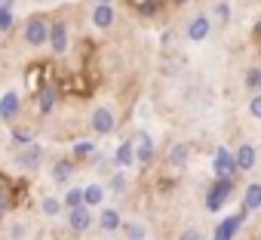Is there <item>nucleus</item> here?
Instances as JSON below:
<instances>
[{"mask_svg":"<svg viewBox=\"0 0 261 240\" xmlns=\"http://www.w3.org/2000/svg\"><path fill=\"white\" fill-rule=\"evenodd\" d=\"M22 40L28 43V46H43V43H49V19L46 16H40V13H34L31 19H25V28H22Z\"/></svg>","mask_w":261,"mask_h":240,"instance_id":"obj_1","label":"nucleus"},{"mask_svg":"<svg viewBox=\"0 0 261 240\" xmlns=\"http://www.w3.org/2000/svg\"><path fill=\"white\" fill-rule=\"evenodd\" d=\"M230 194H233V179H215L209 185V191H206V209L209 212H218L230 200Z\"/></svg>","mask_w":261,"mask_h":240,"instance_id":"obj_2","label":"nucleus"},{"mask_svg":"<svg viewBox=\"0 0 261 240\" xmlns=\"http://www.w3.org/2000/svg\"><path fill=\"white\" fill-rule=\"evenodd\" d=\"M89 127H92V133H98V136H111V133L117 130V114H114V108H111V105H95V111H92V117H89Z\"/></svg>","mask_w":261,"mask_h":240,"instance_id":"obj_3","label":"nucleus"},{"mask_svg":"<svg viewBox=\"0 0 261 240\" xmlns=\"http://www.w3.org/2000/svg\"><path fill=\"white\" fill-rule=\"evenodd\" d=\"M19 114H22V95L16 89L0 95V124H13Z\"/></svg>","mask_w":261,"mask_h":240,"instance_id":"obj_4","label":"nucleus"},{"mask_svg":"<svg viewBox=\"0 0 261 240\" xmlns=\"http://www.w3.org/2000/svg\"><path fill=\"white\" fill-rule=\"evenodd\" d=\"M40 163H43V148H40V145H25V148H19V154H16V166H19V170L34 173V170H40Z\"/></svg>","mask_w":261,"mask_h":240,"instance_id":"obj_5","label":"nucleus"},{"mask_svg":"<svg viewBox=\"0 0 261 240\" xmlns=\"http://www.w3.org/2000/svg\"><path fill=\"white\" fill-rule=\"evenodd\" d=\"M68 43H71V31L65 22H49V50L56 56H65L68 53Z\"/></svg>","mask_w":261,"mask_h":240,"instance_id":"obj_6","label":"nucleus"},{"mask_svg":"<svg viewBox=\"0 0 261 240\" xmlns=\"http://www.w3.org/2000/svg\"><path fill=\"white\" fill-rule=\"evenodd\" d=\"M212 170H215V176H218V179H233V176H237V160H233V151L218 148V151H215V157H212Z\"/></svg>","mask_w":261,"mask_h":240,"instance_id":"obj_7","label":"nucleus"},{"mask_svg":"<svg viewBox=\"0 0 261 240\" xmlns=\"http://www.w3.org/2000/svg\"><path fill=\"white\" fill-rule=\"evenodd\" d=\"M95 225V215L89 206H77V209H68V228L74 234H86L89 228Z\"/></svg>","mask_w":261,"mask_h":240,"instance_id":"obj_8","label":"nucleus"},{"mask_svg":"<svg viewBox=\"0 0 261 240\" xmlns=\"http://www.w3.org/2000/svg\"><path fill=\"white\" fill-rule=\"evenodd\" d=\"M246 215H249V212L243 209V212H237V215H227V219H221V222H218V228H215V234H212V240H233Z\"/></svg>","mask_w":261,"mask_h":240,"instance_id":"obj_9","label":"nucleus"},{"mask_svg":"<svg viewBox=\"0 0 261 240\" xmlns=\"http://www.w3.org/2000/svg\"><path fill=\"white\" fill-rule=\"evenodd\" d=\"M74 176H77V163L68 160V157H59V160L53 163V170H49V179H53L56 185H68Z\"/></svg>","mask_w":261,"mask_h":240,"instance_id":"obj_10","label":"nucleus"},{"mask_svg":"<svg viewBox=\"0 0 261 240\" xmlns=\"http://www.w3.org/2000/svg\"><path fill=\"white\" fill-rule=\"evenodd\" d=\"M233 160H237V173H249V170H255V163H258V151H255V145L243 142V145L233 151Z\"/></svg>","mask_w":261,"mask_h":240,"instance_id":"obj_11","label":"nucleus"},{"mask_svg":"<svg viewBox=\"0 0 261 240\" xmlns=\"http://www.w3.org/2000/svg\"><path fill=\"white\" fill-rule=\"evenodd\" d=\"M120 228H123V219H120V212H117L114 206L98 209V231H101V234H117Z\"/></svg>","mask_w":261,"mask_h":240,"instance_id":"obj_12","label":"nucleus"},{"mask_svg":"<svg viewBox=\"0 0 261 240\" xmlns=\"http://www.w3.org/2000/svg\"><path fill=\"white\" fill-rule=\"evenodd\" d=\"M133 148H136V160H139V163H151V160H154V139H151L148 133H136Z\"/></svg>","mask_w":261,"mask_h":240,"instance_id":"obj_13","label":"nucleus"},{"mask_svg":"<svg viewBox=\"0 0 261 240\" xmlns=\"http://www.w3.org/2000/svg\"><path fill=\"white\" fill-rule=\"evenodd\" d=\"M209 37V16H194L191 22H188V40H194V43H200V40H206Z\"/></svg>","mask_w":261,"mask_h":240,"instance_id":"obj_14","label":"nucleus"},{"mask_svg":"<svg viewBox=\"0 0 261 240\" xmlns=\"http://www.w3.org/2000/svg\"><path fill=\"white\" fill-rule=\"evenodd\" d=\"M114 163H117L123 173L133 166V163H139V160H136V148H133V142H120V145H117V151H114Z\"/></svg>","mask_w":261,"mask_h":240,"instance_id":"obj_15","label":"nucleus"},{"mask_svg":"<svg viewBox=\"0 0 261 240\" xmlns=\"http://www.w3.org/2000/svg\"><path fill=\"white\" fill-rule=\"evenodd\" d=\"M92 25H95L98 31L111 28V25H114V7H111V4H95V10H92Z\"/></svg>","mask_w":261,"mask_h":240,"instance_id":"obj_16","label":"nucleus"},{"mask_svg":"<svg viewBox=\"0 0 261 240\" xmlns=\"http://www.w3.org/2000/svg\"><path fill=\"white\" fill-rule=\"evenodd\" d=\"M188 160H191V145L178 142V145H172V148H169V166L185 170V166H188Z\"/></svg>","mask_w":261,"mask_h":240,"instance_id":"obj_17","label":"nucleus"},{"mask_svg":"<svg viewBox=\"0 0 261 240\" xmlns=\"http://www.w3.org/2000/svg\"><path fill=\"white\" fill-rule=\"evenodd\" d=\"M243 209H246V212L261 209V182L246 185V194H243Z\"/></svg>","mask_w":261,"mask_h":240,"instance_id":"obj_18","label":"nucleus"},{"mask_svg":"<svg viewBox=\"0 0 261 240\" xmlns=\"http://www.w3.org/2000/svg\"><path fill=\"white\" fill-rule=\"evenodd\" d=\"M56 105H59V86L56 83H46L40 89V114H49Z\"/></svg>","mask_w":261,"mask_h":240,"instance_id":"obj_19","label":"nucleus"},{"mask_svg":"<svg viewBox=\"0 0 261 240\" xmlns=\"http://www.w3.org/2000/svg\"><path fill=\"white\" fill-rule=\"evenodd\" d=\"M98 203H105V188L98 185V182H92V185H86L83 188V206H98Z\"/></svg>","mask_w":261,"mask_h":240,"instance_id":"obj_20","label":"nucleus"},{"mask_svg":"<svg viewBox=\"0 0 261 240\" xmlns=\"http://www.w3.org/2000/svg\"><path fill=\"white\" fill-rule=\"evenodd\" d=\"M108 191H111L114 197H123V194L129 191V179H126V173H123V170H117V173L108 179Z\"/></svg>","mask_w":261,"mask_h":240,"instance_id":"obj_21","label":"nucleus"},{"mask_svg":"<svg viewBox=\"0 0 261 240\" xmlns=\"http://www.w3.org/2000/svg\"><path fill=\"white\" fill-rule=\"evenodd\" d=\"M243 86H246L252 95H258V92H261V68H246V74H243Z\"/></svg>","mask_w":261,"mask_h":240,"instance_id":"obj_22","label":"nucleus"},{"mask_svg":"<svg viewBox=\"0 0 261 240\" xmlns=\"http://www.w3.org/2000/svg\"><path fill=\"white\" fill-rule=\"evenodd\" d=\"M40 209H43V215H49V219H56L62 209H65V203L59 200V197H43V203H40Z\"/></svg>","mask_w":261,"mask_h":240,"instance_id":"obj_23","label":"nucleus"},{"mask_svg":"<svg viewBox=\"0 0 261 240\" xmlns=\"http://www.w3.org/2000/svg\"><path fill=\"white\" fill-rule=\"evenodd\" d=\"M68 209H77V206H83V188H68V194H65V200H62Z\"/></svg>","mask_w":261,"mask_h":240,"instance_id":"obj_24","label":"nucleus"},{"mask_svg":"<svg viewBox=\"0 0 261 240\" xmlns=\"http://www.w3.org/2000/svg\"><path fill=\"white\" fill-rule=\"evenodd\" d=\"M123 234H126V240H145V228H142L139 222L123 225Z\"/></svg>","mask_w":261,"mask_h":240,"instance_id":"obj_25","label":"nucleus"},{"mask_svg":"<svg viewBox=\"0 0 261 240\" xmlns=\"http://www.w3.org/2000/svg\"><path fill=\"white\" fill-rule=\"evenodd\" d=\"M212 16H215V22L227 25V22H230V7H227V4H215V7H212Z\"/></svg>","mask_w":261,"mask_h":240,"instance_id":"obj_26","label":"nucleus"},{"mask_svg":"<svg viewBox=\"0 0 261 240\" xmlns=\"http://www.w3.org/2000/svg\"><path fill=\"white\" fill-rule=\"evenodd\" d=\"M13 139H16L19 145H34V142H31V139H34V133H31V130H16V133H13Z\"/></svg>","mask_w":261,"mask_h":240,"instance_id":"obj_27","label":"nucleus"},{"mask_svg":"<svg viewBox=\"0 0 261 240\" xmlns=\"http://www.w3.org/2000/svg\"><path fill=\"white\" fill-rule=\"evenodd\" d=\"M10 28H13V13L0 10V31H10Z\"/></svg>","mask_w":261,"mask_h":240,"instance_id":"obj_28","label":"nucleus"},{"mask_svg":"<svg viewBox=\"0 0 261 240\" xmlns=\"http://www.w3.org/2000/svg\"><path fill=\"white\" fill-rule=\"evenodd\" d=\"M249 114L261 120V92H258V95H252V102H249Z\"/></svg>","mask_w":261,"mask_h":240,"instance_id":"obj_29","label":"nucleus"},{"mask_svg":"<svg viewBox=\"0 0 261 240\" xmlns=\"http://www.w3.org/2000/svg\"><path fill=\"white\" fill-rule=\"evenodd\" d=\"M95 148L89 145V142H80V145H74V157H86V154H92Z\"/></svg>","mask_w":261,"mask_h":240,"instance_id":"obj_30","label":"nucleus"},{"mask_svg":"<svg viewBox=\"0 0 261 240\" xmlns=\"http://www.w3.org/2000/svg\"><path fill=\"white\" fill-rule=\"evenodd\" d=\"M178 240H203V234H200V228H185Z\"/></svg>","mask_w":261,"mask_h":240,"instance_id":"obj_31","label":"nucleus"},{"mask_svg":"<svg viewBox=\"0 0 261 240\" xmlns=\"http://www.w3.org/2000/svg\"><path fill=\"white\" fill-rule=\"evenodd\" d=\"M7 206H10V194H7V191H4V194H0V212H4V209H7Z\"/></svg>","mask_w":261,"mask_h":240,"instance_id":"obj_32","label":"nucleus"},{"mask_svg":"<svg viewBox=\"0 0 261 240\" xmlns=\"http://www.w3.org/2000/svg\"><path fill=\"white\" fill-rule=\"evenodd\" d=\"M0 10H10L13 13V0H0Z\"/></svg>","mask_w":261,"mask_h":240,"instance_id":"obj_33","label":"nucleus"},{"mask_svg":"<svg viewBox=\"0 0 261 240\" xmlns=\"http://www.w3.org/2000/svg\"><path fill=\"white\" fill-rule=\"evenodd\" d=\"M255 37H258V40H261V19H258V22H255Z\"/></svg>","mask_w":261,"mask_h":240,"instance_id":"obj_34","label":"nucleus"},{"mask_svg":"<svg viewBox=\"0 0 261 240\" xmlns=\"http://www.w3.org/2000/svg\"><path fill=\"white\" fill-rule=\"evenodd\" d=\"M98 4H111V0H98Z\"/></svg>","mask_w":261,"mask_h":240,"instance_id":"obj_35","label":"nucleus"},{"mask_svg":"<svg viewBox=\"0 0 261 240\" xmlns=\"http://www.w3.org/2000/svg\"><path fill=\"white\" fill-rule=\"evenodd\" d=\"M175 4H181V0H175Z\"/></svg>","mask_w":261,"mask_h":240,"instance_id":"obj_36","label":"nucleus"}]
</instances>
